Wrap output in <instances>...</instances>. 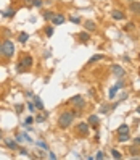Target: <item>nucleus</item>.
<instances>
[{
    "label": "nucleus",
    "mask_w": 140,
    "mask_h": 160,
    "mask_svg": "<svg viewBox=\"0 0 140 160\" xmlns=\"http://www.w3.org/2000/svg\"><path fill=\"white\" fill-rule=\"evenodd\" d=\"M76 117H79V110L77 109L61 112L60 117H58V128H60V129H68V128L73 125V121H74Z\"/></svg>",
    "instance_id": "obj_1"
},
{
    "label": "nucleus",
    "mask_w": 140,
    "mask_h": 160,
    "mask_svg": "<svg viewBox=\"0 0 140 160\" xmlns=\"http://www.w3.org/2000/svg\"><path fill=\"white\" fill-rule=\"evenodd\" d=\"M34 65V58H32V55H29V54H26V55H23L21 58H19V62L16 63V71L18 73H23V71H27V70H31Z\"/></svg>",
    "instance_id": "obj_2"
},
{
    "label": "nucleus",
    "mask_w": 140,
    "mask_h": 160,
    "mask_svg": "<svg viewBox=\"0 0 140 160\" xmlns=\"http://www.w3.org/2000/svg\"><path fill=\"white\" fill-rule=\"evenodd\" d=\"M16 52V47H15V42L11 39H5L2 42V55L3 58H11Z\"/></svg>",
    "instance_id": "obj_3"
},
{
    "label": "nucleus",
    "mask_w": 140,
    "mask_h": 160,
    "mask_svg": "<svg viewBox=\"0 0 140 160\" xmlns=\"http://www.w3.org/2000/svg\"><path fill=\"white\" fill-rule=\"evenodd\" d=\"M68 103H69V105H73L74 109H77V110L85 109V105H87V102L84 100V97H82V95H74V97H71Z\"/></svg>",
    "instance_id": "obj_4"
},
{
    "label": "nucleus",
    "mask_w": 140,
    "mask_h": 160,
    "mask_svg": "<svg viewBox=\"0 0 140 160\" xmlns=\"http://www.w3.org/2000/svg\"><path fill=\"white\" fill-rule=\"evenodd\" d=\"M76 133H77L81 138H87L89 136V133H90V125L89 123H79L77 126H76Z\"/></svg>",
    "instance_id": "obj_5"
},
{
    "label": "nucleus",
    "mask_w": 140,
    "mask_h": 160,
    "mask_svg": "<svg viewBox=\"0 0 140 160\" xmlns=\"http://www.w3.org/2000/svg\"><path fill=\"white\" fill-rule=\"evenodd\" d=\"M65 21H66V16L63 13H55L53 15V18L50 19V23L53 26H60V25H65Z\"/></svg>",
    "instance_id": "obj_6"
},
{
    "label": "nucleus",
    "mask_w": 140,
    "mask_h": 160,
    "mask_svg": "<svg viewBox=\"0 0 140 160\" xmlns=\"http://www.w3.org/2000/svg\"><path fill=\"white\" fill-rule=\"evenodd\" d=\"M3 144H5L8 149H11V150H19V142L16 141V139L7 138V139H3Z\"/></svg>",
    "instance_id": "obj_7"
},
{
    "label": "nucleus",
    "mask_w": 140,
    "mask_h": 160,
    "mask_svg": "<svg viewBox=\"0 0 140 160\" xmlns=\"http://www.w3.org/2000/svg\"><path fill=\"white\" fill-rule=\"evenodd\" d=\"M111 71H113V74H114L118 79H119V78H124V76H126V70H124L121 65H113Z\"/></svg>",
    "instance_id": "obj_8"
},
{
    "label": "nucleus",
    "mask_w": 140,
    "mask_h": 160,
    "mask_svg": "<svg viewBox=\"0 0 140 160\" xmlns=\"http://www.w3.org/2000/svg\"><path fill=\"white\" fill-rule=\"evenodd\" d=\"M87 123L90 125V128H94V129H98V125H100L98 115H89V120H87Z\"/></svg>",
    "instance_id": "obj_9"
},
{
    "label": "nucleus",
    "mask_w": 140,
    "mask_h": 160,
    "mask_svg": "<svg viewBox=\"0 0 140 160\" xmlns=\"http://www.w3.org/2000/svg\"><path fill=\"white\" fill-rule=\"evenodd\" d=\"M32 102H34L35 109H37L39 112H43V110H45V105H43L42 99H41V97H39V95H34V97H32Z\"/></svg>",
    "instance_id": "obj_10"
},
{
    "label": "nucleus",
    "mask_w": 140,
    "mask_h": 160,
    "mask_svg": "<svg viewBox=\"0 0 140 160\" xmlns=\"http://www.w3.org/2000/svg\"><path fill=\"white\" fill-rule=\"evenodd\" d=\"M129 11L130 13H135V15H140V2H132L129 3Z\"/></svg>",
    "instance_id": "obj_11"
},
{
    "label": "nucleus",
    "mask_w": 140,
    "mask_h": 160,
    "mask_svg": "<svg viewBox=\"0 0 140 160\" xmlns=\"http://www.w3.org/2000/svg\"><path fill=\"white\" fill-rule=\"evenodd\" d=\"M119 89H121V87H119L118 84L111 86V87H110V91H108V99H110V100H113L116 95H118V91H119Z\"/></svg>",
    "instance_id": "obj_12"
},
{
    "label": "nucleus",
    "mask_w": 140,
    "mask_h": 160,
    "mask_svg": "<svg viewBox=\"0 0 140 160\" xmlns=\"http://www.w3.org/2000/svg\"><path fill=\"white\" fill-rule=\"evenodd\" d=\"M111 16H113V19H116V21H122V19L126 18V15H124L121 10H113L111 11Z\"/></svg>",
    "instance_id": "obj_13"
},
{
    "label": "nucleus",
    "mask_w": 140,
    "mask_h": 160,
    "mask_svg": "<svg viewBox=\"0 0 140 160\" xmlns=\"http://www.w3.org/2000/svg\"><path fill=\"white\" fill-rule=\"evenodd\" d=\"M77 37H79V41H81L82 44H87L90 41V33L89 31H82V33H79Z\"/></svg>",
    "instance_id": "obj_14"
},
{
    "label": "nucleus",
    "mask_w": 140,
    "mask_h": 160,
    "mask_svg": "<svg viewBox=\"0 0 140 160\" xmlns=\"http://www.w3.org/2000/svg\"><path fill=\"white\" fill-rule=\"evenodd\" d=\"M84 28H85V31H89V33H95V31H97V25H95L94 21H89V19L84 23Z\"/></svg>",
    "instance_id": "obj_15"
},
{
    "label": "nucleus",
    "mask_w": 140,
    "mask_h": 160,
    "mask_svg": "<svg viewBox=\"0 0 140 160\" xmlns=\"http://www.w3.org/2000/svg\"><path fill=\"white\" fill-rule=\"evenodd\" d=\"M102 60H105V55L103 54H95V55H92V57L89 58V65L97 63V62H102Z\"/></svg>",
    "instance_id": "obj_16"
},
{
    "label": "nucleus",
    "mask_w": 140,
    "mask_h": 160,
    "mask_svg": "<svg viewBox=\"0 0 140 160\" xmlns=\"http://www.w3.org/2000/svg\"><path fill=\"white\" fill-rule=\"evenodd\" d=\"M15 15H16V10H15V8H11V7H10V8H7V10H3V11H2V16H3V18H13Z\"/></svg>",
    "instance_id": "obj_17"
},
{
    "label": "nucleus",
    "mask_w": 140,
    "mask_h": 160,
    "mask_svg": "<svg viewBox=\"0 0 140 160\" xmlns=\"http://www.w3.org/2000/svg\"><path fill=\"white\" fill-rule=\"evenodd\" d=\"M127 141H132V139H130V134H129V133H122V134H118V142L124 144V142H127Z\"/></svg>",
    "instance_id": "obj_18"
},
{
    "label": "nucleus",
    "mask_w": 140,
    "mask_h": 160,
    "mask_svg": "<svg viewBox=\"0 0 140 160\" xmlns=\"http://www.w3.org/2000/svg\"><path fill=\"white\" fill-rule=\"evenodd\" d=\"M26 3L29 7H35V8H41L43 5V0H26Z\"/></svg>",
    "instance_id": "obj_19"
},
{
    "label": "nucleus",
    "mask_w": 140,
    "mask_h": 160,
    "mask_svg": "<svg viewBox=\"0 0 140 160\" xmlns=\"http://www.w3.org/2000/svg\"><path fill=\"white\" fill-rule=\"evenodd\" d=\"M129 152H130V155H132V157H135V159H137L139 155H140V146H135V144H134V146H132L130 149H129Z\"/></svg>",
    "instance_id": "obj_20"
},
{
    "label": "nucleus",
    "mask_w": 140,
    "mask_h": 160,
    "mask_svg": "<svg viewBox=\"0 0 140 160\" xmlns=\"http://www.w3.org/2000/svg\"><path fill=\"white\" fill-rule=\"evenodd\" d=\"M35 146H37L39 149H43V150H50L49 144H47L45 141H42V139H39V141H35Z\"/></svg>",
    "instance_id": "obj_21"
},
{
    "label": "nucleus",
    "mask_w": 140,
    "mask_h": 160,
    "mask_svg": "<svg viewBox=\"0 0 140 160\" xmlns=\"http://www.w3.org/2000/svg\"><path fill=\"white\" fill-rule=\"evenodd\" d=\"M27 41H29V34H27V33H19L18 34V42L26 44Z\"/></svg>",
    "instance_id": "obj_22"
},
{
    "label": "nucleus",
    "mask_w": 140,
    "mask_h": 160,
    "mask_svg": "<svg viewBox=\"0 0 140 160\" xmlns=\"http://www.w3.org/2000/svg\"><path fill=\"white\" fill-rule=\"evenodd\" d=\"M43 33H45L47 37H52V36H53V33H55L53 25H47V26H45V29H43Z\"/></svg>",
    "instance_id": "obj_23"
},
{
    "label": "nucleus",
    "mask_w": 140,
    "mask_h": 160,
    "mask_svg": "<svg viewBox=\"0 0 140 160\" xmlns=\"http://www.w3.org/2000/svg\"><path fill=\"white\" fill-rule=\"evenodd\" d=\"M129 131H130V128H129V125H126V123H122V125L118 128V134H122V133H129Z\"/></svg>",
    "instance_id": "obj_24"
},
{
    "label": "nucleus",
    "mask_w": 140,
    "mask_h": 160,
    "mask_svg": "<svg viewBox=\"0 0 140 160\" xmlns=\"http://www.w3.org/2000/svg\"><path fill=\"white\" fill-rule=\"evenodd\" d=\"M110 154H111V157H113V159H116V160L122 159V154H121V152H119L118 149H111V150H110Z\"/></svg>",
    "instance_id": "obj_25"
},
{
    "label": "nucleus",
    "mask_w": 140,
    "mask_h": 160,
    "mask_svg": "<svg viewBox=\"0 0 140 160\" xmlns=\"http://www.w3.org/2000/svg\"><path fill=\"white\" fill-rule=\"evenodd\" d=\"M111 110V105H108V103H103L102 107H100V113L102 115H108V112Z\"/></svg>",
    "instance_id": "obj_26"
},
{
    "label": "nucleus",
    "mask_w": 140,
    "mask_h": 160,
    "mask_svg": "<svg viewBox=\"0 0 140 160\" xmlns=\"http://www.w3.org/2000/svg\"><path fill=\"white\" fill-rule=\"evenodd\" d=\"M53 15H55L53 11H50V10H49V11H43L42 16H43V19H45V21H50V19L53 18Z\"/></svg>",
    "instance_id": "obj_27"
},
{
    "label": "nucleus",
    "mask_w": 140,
    "mask_h": 160,
    "mask_svg": "<svg viewBox=\"0 0 140 160\" xmlns=\"http://www.w3.org/2000/svg\"><path fill=\"white\" fill-rule=\"evenodd\" d=\"M15 110L18 115H21V112L24 110V103H15Z\"/></svg>",
    "instance_id": "obj_28"
},
{
    "label": "nucleus",
    "mask_w": 140,
    "mask_h": 160,
    "mask_svg": "<svg viewBox=\"0 0 140 160\" xmlns=\"http://www.w3.org/2000/svg\"><path fill=\"white\" fill-rule=\"evenodd\" d=\"M47 120V113L45 115H37V117H35V121L37 123H43Z\"/></svg>",
    "instance_id": "obj_29"
},
{
    "label": "nucleus",
    "mask_w": 140,
    "mask_h": 160,
    "mask_svg": "<svg viewBox=\"0 0 140 160\" xmlns=\"http://www.w3.org/2000/svg\"><path fill=\"white\" fill-rule=\"evenodd\" d=\"M34 121H35V118H34V117H26V118H24V123H23V125H32Z\"/></svg>",
    "instance_id": "obj_30"
},
{
    "label": "nucleus",
    "mask_w": 140,
    "mask_h": 160,
    "mask_svg": "<svg viewBox=\"0 0 140 160\" xmlns=\"http://www.w3.org/2000/svg\"><path fill=\"white\" fill-rule=\"evenodd\" d=\"M95 159H97V160H103V159H105V152H103V150H98L97 154H95Z\"/></svg>",
    "instance_id": "obj_31"
},
{
    "label": "nucleus",
    "mask_w": 140,
    "mask_h": 160,
    "mask_svg": "<svg viewBox=\"0 0 140 160\" xmlns=\"http://www.w3.org/2000/svg\"><path fill=\"white\" fill-rule=\"evenodd\" d=\"M15 139H16V141L21 144V142H24V136H23V133H18L16 136H15Z\"/></svg>",
    "instance_id": "obj_32"
},
{
    "label": "nucleus",
    "mask_w": 140,
    "mask_h": 160,
    "mask_svg": "<svg viewBox=\"0 0 140 160\" xmlns=\"http://www.w3.org/2000/svg\"><path fill=\"white\" fill-rule=\"evenodd\" d=\"M23 136H24V141H26V142H34V141H32V138L27 134V131H23Z\"/></svg>",
    "instance_id": "obj_33"
},
{
    "label": "nucleus",
    "mask_w": 140,
    "mask_h": 160,
    "mask_svg": "<svg viewBox=\"0 0 140 160\" xmlns=\"http://www.w3.org/2000/svg\"><path fill=\"white\" fill-rule=\"evenodd\" d=\"M69 21L74 23V25H79V23H81V18L79 16H69Z\"/></svg>",
    "instance_id": "obj_34"
},
{
    "label": "nucleus",
    "mask_w": 140,
    "mask_h": 160,
    "mask_svg": "<svg viewBox=\"0 0 140 160\" xmlns=\"http://www.w3.org/2000/svg\"><path fill=\"white\" fill-rule=\"evenodd\" d=\"M26 107H27V109H29L31 112H34V110H35V105H34V102H32V100L27 102V103H26Z\"/></svg>",
    "instance_id": "obj_35"
},
{
    "label": "nucleus",
    "mask_w": 140,
    "mask_h": 160,
    "mask_svg": "<svg viewBox=\"0 0 140 160\" xmlns=\"http://www.w3.org/2000/svg\"><path fill=\"white\" fill-rule=\"evenodd\" d=\"M49 57H52V49H47L43 52V58H49Z\"/></svg>",
    "instance_id": "obj_36"
},
{
    "label": "nucleus",
    "mask_w": 140,
    "mask_h": 160,
    "mask_svg": "<svg viewBox=\"0 0 140 160\" xmlns=\"http://www.w3.org/2000/svg\"><path fill=\"white\" fill-rule=\"evenodd\" d=\"M47 154H49V155H47V157H49V159H52V160H57V155H55V154H53V152L47 150Z\"/></svg>",
    "instance_id": "obj_37"
},
{
    "label": "nucleus",
    "mask_w": 140,
    "mask_h": 160,
    "mask_svg": "<svg viewBox=\"0 0 140 160\" xmlns=\"http://www.w3.org/2000/svg\"><path fill=\"white\" fill-rule=\"evenodd\" d=\"M132 28H134V23H127V25L124 26V31H130Z\"/></svg>",
    "instance_id": "obj_38"
},
{
    "label": "nucleus",
    "mask_w": 140,
    "mask_h": 160,
    "mask_svg": "<svg viewBox=\"0 0 140 160\" xmlns=\"http://www.w3.org/2000/svg\"><path fill=\"white\" fill-rule=\"evenodd\" d=\"M19 154H21V155H29V152H27V149H23V147H19Z\"/></svg>",
    "instance_id": "obj_39"
},
{
    "label": "nucleus",
    "mask_w": 140,
    "mask_h": 160,
    "mask_svg": "<svg viewBox=\"0 0 140 160\" xmlns=\"http://www.w3.org/2000/svg\"><path fill=\"white\" fill-rule=\"evenodd\" d=\"M126 99H127V92H122V94H121V97H119V100L122 102V100H126Z\"/></svg>",
    "instance_id": "obj_40"
},
{
    "label": "nucleus",
    "mask_w": 140,
    "mask_h": 160,
    "mask_svg": "<svg viewBox=\"0 0 140 160\" xmlns=\"http://www.w3.org/2000/svg\"><path fill=\"white\" fill-rule=\"evenodd\" d=\"M132 142H134L135 146H140V138H134V139H132Z\"/></svg>",
    "instance_id": "obj_41"
},
{
    "label": "nucleus",
    "mask_w": 140,
    "mask_h": 160,
    "mask_svg": "<svg viewBox=\"0 0 140 160\" xmlns=\"http://www.w3.org/2000/svg\"><path fill=\"white\" fill-rule=\"evenodd\" d=\"M26 95H27V97H34V92H32V91H27V92H26Z\"/></svg>",
    "instance_id": "obj_42"
},
{
    "label": "nucleus",
    "mask_w": 140,
    "mask_h": 160,
    "mask_svg": "<svg viewBox=\"0 0 140 160\" xmlns=\"http://www.w3.org/2000/svg\"><path fill=\"white\" fill-rule=\"evenodd\" d=\"M122 60H124V62H127V63H129V62H130V58H129V57H127V55H122Z\"/></svg>",
    "instance_id": "obj_43"
},
{
    "label": "nucleus",
    "mask_w": 140,
    "mask_h": 160,
    "mask_svg": "<svg viewBox=\"0 0 140 160\" xmlns=\"http://www.w3.org/2000/svg\"><path fill=\"white\" fill-rule=\"evenodd\" d=\"M0 57H3L2 55V42H0Z\"/></svg>",
    "instance_id": "obj_44"
},
{
    "label": "nucleus",
    "mask_w": 140,
    "mask_h": 160,
    "mask_svg": "<svg viewBox=\"0 0 140 160\" xmlns=\"http://www.w3.org/2000/svg\"><path fill=\"white\" fill-rule=\"evenodd\" d=\"M0 141H3V139H2V129H0Z\"/></svg>",
    "instance_id": "obj_45"
},
{
    "label": "nucleus",
    "mask_w": 140,
    "mask_h": 160,
    "mask_svg": "<svg viewBox=\"0 0 140 160\" xmlns=\"http://www.w3.org/2000/svg\"><path fill=\"white\" fill-rule=\"evenodd\" d=\"M137 113H140V105L137 107Z\"/></svg>",
    "instance_id": "obj_46"
}]
</instances>
